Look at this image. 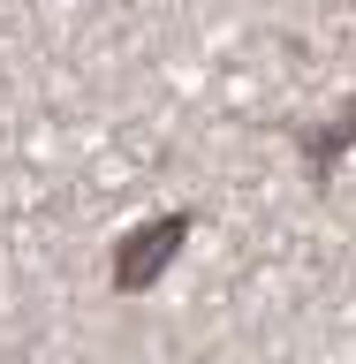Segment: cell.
Listing matches in <instances>:
<instances>
[{
  "instance_id": "1",
  "label": "cell",
  "mask_w": 356,
  "mask_h": 364,
  "mask_svg": "<svg viewBox=\"0 0 356 364\" xmlns=\"http://www.w3.org/2000/svg\"><path fill=\"white\" fill-rule=\"evenodd\" d=\"M182 243H190V213H167V220L129 228V235H122V250H114V289H122V296H144L159 273L175 266Z\"/></svg>"
}]
</instances>
